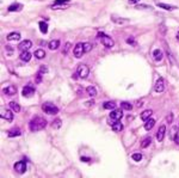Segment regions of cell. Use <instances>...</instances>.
Returning <instances> with one entry per match:
<instances>
[{"instance_id": "cell-39", "label": "cell", "mask_w": 179, "mask_h": 178, "mask_svg": "<svg viewBox=\"0 0 179 178\" xmlns=\"http://www.w3.org/2000/svg\"><path fill=\"white\" fill-rule=\"evenodd\" d=\"M166 121H167V123H172V121H173V114L172 112H170L169 115H167Z\"/></svg>"}, {"instance_id": "cell-8", "label": "cell", "mask_w": 179, "mask_h": 178, "mask_svg": "<svg viewBox=\"0 0 179 178\" xmlns=\"http://www.w3.org/2000/svg\"><path fill=\"white\" fill-rule=\"evenodd\" d=\"M14 170L17 173H24L26 171V164L25 162H17L14 164Z\"/></svg>"}, {"instance_id": "cell-4", "label": "cell", "mask_w": 179, "mask_h": 178, "mask_svg": "<svg viewBox=\"0 0 179 178\" xmlns=\"http://www.w3.org/2000/svg\"><path fill=\"white\" fill-rule=\"evenodd\" d=\"M77 74L79 76V78H81V79H86L89 77V74H90V68L86 66L85 64H81V65H79L78 68H77Z\"/></svg>"}, {"instance_id": "cell-5", "label": "cell", "mask_w": 179, "mask_h": 178, "mask_svg": "<svg viewBox=\"0 0 179 178\" xmlns=\"http://www.w3.org/2000/svg\"><path fill=\"white\" fill-rule=\"evenodd\" d=\"M84 53H85L84 43H78L75 47H74V49H73V54H74L75 57H81Z\"/></svg>"}, {"instance_id": "cell-36", "label": "cell", "mask_w": 179, "mask_h": 178, "mask_svg": "<svg viewBox=\"0 0 179 178\" xmlns=\"http://www.w3.org/2000/svg\"><path fill=\"white\" fill-rule=\"evenodd\" d=\"M61 120H59V118H57V120H55V121L53 122V127L54 128H59L60 127V125H61Z\"/></svg>"}, {"instance_id": "cell-7", "label": "cell", "mask_w": 179, "mask_h": 178, "mask_svg": "<svg viewBox=\"0 0 179 178\" xmlns=\"http://www.w3.org/2000/svg\"><path fill=\"white\" fill-rule=\"evenodd\" d=\"M164 89H165L164 79H163V78H159V79L157 80V81H155L154 91H155V92H158V93H160V92H163V91H164Z\"/></svg>"}, {"instance_id": "cell-35", "label": "cell", "mask_w": 179, "mask_h": 178, "mask_svg": "<svg viewBox=\"0 0 179 178\" xmlns=\"http://www.w3.org/2000/svg\"><path fill=\"white\" fill-rule=\"evenodd\" d=\"M84 49H85V53H89V51L92 49V44L91 43H84Z\"/></svg>"}, {"instance_id": "cell-41", "label": "cell", "mask_w": 179, "mask_h": 178, "mask_svg": "<svg viewBox=\"0 0 179 178\" xmlns=\"http://www.w3.org/2000/svg\"><path fill=\"white\" fill-rule=\"evenodd\" d=\"M41 77H42V73H37V78H36V83L37 84H39V83H41Z\"/></svg>"}, {"instance_id": "cell-37", "label": "cell", "mask_w": 179, "mask_h": 178, "mask_svg": "<svg viewBox=\"0 0 179 178\" xmlns=\"http://www.w3.org/2000/svg\"><path fill=\"white\" fill-rule=\"evenodd\" d=\"M71 1H69V0H55V3L54 4H56V5H63V4H69Z\"/></svg>"}, {"instance_id": "cell-20", "label": "cell", "mask_w": 179, "mask_h": 178, "mask_svg": "<svg viewBox=\"0 0 179 178\" xmlns=\"http://www.w3.org/2000/svg\"><path fill=\"white\" fill-rule=\"evenodd\" d=\"M112 22H115L116 24H119V25H123V24H127V23H129V19L127 18H117V17H112Z\"/></svg>"}, {"instance_id": "cell-24", "label": "cell", "mask_w": 179, "mask_h": 178, "mask_svg": "<svg viewBox=\"0 0 179 178\" xmlns=\"http://www.w3.org/2000/svg\"><path fill=\"white\" fill-rule=\"evenodd\" d=\"M10 108H11V110L14 111V112H19L20 111V105L18 104V103H16V102H10Z\"/></svg>"}, {"instance_id": "cell-47", "label": "cell", "mask_w": 179, "mask_h": 178, "mask_svg": "<svg viewBox=\"0 0 179 178\" xmlns=\"http://www.w3.org/2000/svg\"><path fill=\"white\" fill-rule=\"evenodd\" d=\"M177 39H178V41H179V31L177 32Z\"/></svg>"}, {"instance_id": "cell-27", "label": "cell", "mask_w": 179, "mask_h": 178, "mask_svg": "<svg viewBox=\"0 0 179 178\" xmlns=\"http://www.w3.org/2000/svg\"><path fill=\"white\" fill-rule=\"evenodd\" d=\"M152 114H153L152 110H146V111H143V112L141 114V120H143V121H147V120L152 116Z\"/></svg>"}, {"instance_id": "cell-22", "label": "cell", "mask_w": 179, "mask_h": 178, "mask_svg": "<svg viewBox=\"0 0 179 178\" xmlns=\"http://www.w3.org/2000/svg\"><path fill=\"white\" fill-rule=\"evenodd\" d=\"M22 134V131L19 128H12L10 131H9V136L10 137H13V136H19Z\"/></svg>"}, {"instance_id": "cell-38", "label": "cell", "mask_w": 179, "mask_h": 178, "mask_svg": "<svg viewBox=\"0 0 179 178\" xmlns=\"http://www.w3.org/2000/svg\"><path fill=\"white\" fill-rule=\"evenodd\" d=\"M127 43H128V44H131V45H134V47L136 45V42H135V39L132 38V37H129V38H127Z\"/></svg>"}, {"instance_id": "cell-33", "label": "cell", "mask_w": 179, "mask_h": 178, "mask_svg": "<svg viewBox=\"0 0 179 178\" xmlns=\"http://www.w3.org/2000/svg\"><path fill=\"white\" fill-rule=\"evenodd\" d=\"M177 135H178V127H173L171 129V139H174Z\"/></svg>"}, {"instance_id": "cell-34", "label": "cell", "mask_w": 179, "mask_h": 178, "mask_svg": "<svg viewBox=\"0 0 179 178\" xmlns=\"http://www.w3.org/2000/svg\"><path fill=\"white\" fill-rule=\"evenodd\" d=\"M135 9H137V10H147V9H151V6H149V5L137 4V5H136V6H135Z\"/></svg>"}, {"instance_id": "cell-11", "label": "cell", "mask_w": 179, "mask_h": 178, "mask_svg": "<svg viewBox=\"0 0 179 178\" xmlns=\"http://www.w3.org/2000/svg\"><path fill=\"white\" fill-rule=\"evenodd\" d=\"M3 92L5 95H7V96H13L17 92V89H16V86H13V85H9V86H6V87L3 90Z\"/></svg>"}, {"instance_id": "cell-1", "label": "cell", "mask_w": 179, "mask_h": 178, "mask_svg": "<svg viewBox=\"0 0 179 178\" xmlns=\"http://www.w3.org/2000/svg\"><path fill=\"white\" fill-rule=\"evenodd\" d=\"M45 125H47V121L45 118L41 117V116H36L33 117L30 122H29V128H30L31 131H38L43 129Z\"/></svg>"}, {"instance_id": "cell-32", "label": "cell", "mask_w": 179, "mask_h": 178, "mask_svg": "<svg viewBox=\"0 0 179 178\" xmlns=\"http://www.w3.org/2000/svg\"><path fill=\"white\" fill-rule=\"evenodd\" d=\"M131 158L134 159L135 162H140V160L142 159V154H141V153H134V154L131 156Z\"/></svg>"}, {"instance_id": "cell-43", "label": "cell", "mask_w": 179, "mask_h": 178, "mask_svg": "<svg viewBox=\"0 0 179 178\" xmlns=\"http://www.w3.org/2000/svg\"><path fill=\"white\" fill-rule=\"evenodd\" d=\"M140 0H129V4H138Z\"/></svg>"}, {"instance_id": "cell-17", "label": "cell", "mask_w": 179, "mask_h": 178, "mask_svg": "<svg viewBox=\"0 0 179 178\" xmlns=\"http://www.w3.org/2000/svg\"><path fill=\"white\" fill-rule=\"evenodd\" d=\"M7 41H18L20 39V33L19 32H11L7 35Z\"/></svg>"}, {"instance_id": "cell-12", "label": "cell", "mask_w": 179, "mask_h": 178, "mask_svg": "<svg viewBox=\"0 0 179 178\" xmlns=\"http://www.w3.org/2000/svg\"><path fill=\"white\" fill-rule=\"evenodd\" d=\"M165 134H166V127H165V125H161V127L159 128V130H158V133H157V140L159 142H161L164 140Z\"/></svg>"}, {"instance_id": "cell-2", "label": "cell", "mask_w": 179, "mask_h": 178, "mask_svg": "<svg viewBox=\"0 0 179 178\" xmlns=\"http://www.w3.org/2000/svg\"><path fill=\"white\" fill-rule=\"evenodd\" d=\"M98 38L100 39L102 44H103V45H105L106 48H112L113 45H115L113 39H112L110 36L105 35V33H104V32H98Z\"/></svg>"}, {"instance_id": "cell-13", "label": "cell", "mask_w": 179, "mask_h": 178, "mask_svg": "<svg viewBox=\"0 0 179 178\" xmlns=\"http://www.w3.org/2000/svg\"><path fill=\"white\" fill-rule=\"evenodd\" d=\"M1 118L6 120V121H12L13 120V112L11 110H3L1 111Z\"/></svg>"}, {"instance_id": "cell-14", "label": "cell", "mask_w": 179, "mask_h": 178, "mask_svg": "<svg viewBox=\"0 0 179 178\" xmlns=\"http://www.w3.org/2000/svg\"><path fill=\"white\" fill-rule=\"evenodd\" d=\"M158 7H161L164 10H167V11H173V10H177V6L174 5H169V4H164V3H157Z\"/></svg>"}, {"instance_id": "cell-42", "label": "cell", "mask_w": 179, "mask_h": 178, "mask_svg": "<svg viewBox=\"0 0 179 178\" xmlns=\"http://www.w3.org/2000/svg\"><path fill=\"white\" fill-rule=\"evenodd\" d=\"M93 104H94V102H93V100H87V102H86V105H87V106H90V105L92 106Z\"/></svg>"}, {"instance_id": "cell-31", "label": "cell", "mask_w": 179, "mask_h": 178, "mask_svg": "<svg viewBox=\"0 0 179 178\" xmlns=\"http://www.w3.org/2000/svg\"><path fill=\"white\" fill-rule=\"evenodd\" d=\"M122 109H123V110L130 111L131 109H132V105L130 104V103H128V102H123V103H122Z\"/></svg>"}, {"instance_id": "cell-46", "label": "cell", "mask_w": 179, "mask_h": 178, "mask_svg": "<svg viewBox=\"0 0 179 178\" xmlns=\"http://www.w3.org/2000/svg\"><path fill=\"white\" fill-rule=\"evenodd\" d=\"M81 160H83V162H91L90 158H85V157H81Z\"/></svg>"}, {"instance_id": "cell-18", "label": "cell", "mask_w": 179, "mask_h": 178, "mask_svg": "<svg viewBox=\"0 0 179 178\" xmlns=\"http://www.w3.org/2000/svg\"><path fill=\"white\" fill-rule=\"evenodd\" d=\"M59 45H60V41H57V39H53V41H50L48 43V48L50 50H56L57 48H59Z\"/></svg>"}, {"instance_id": "cell-26", "label": "cell", "mask_w": 179, "mask_h": 178, "mask_svg": "<svg viewBox=\"0 0 179 178\" xmlns=\"http://www.w3.org/2000/svg\"><path fill=\"white\" fill-rule=\"evenodd\" d=\"M86 92H87L89 96L94 97L97 95V90H96L94 86H89V87H86Z\"/></svg>"}, {"instance_id": "cell-29", "label": "cell", "mask_w": 179, "mask_h": 178, "mask_svg": "<svg viewBox=\"0 0 179 178\" xmlns=\"http://www.w3.org/2000/svg\"><path fill=\"white\" fill-rule=\"evenodd\" d=\"M35 56L37 57V59H43V57L45 56V51L43 49H37L36 51H35Z\"/></svg>"}, {"instance_id": "cell-44", "label": "cell", "mask_w": 179, "mask_h": 178, "mask_svg": "<svg viewBox=\"0 0 179 178\" xmlns=\"http://www.w3.org/2000/svg\"><path fill=\"white\" fill-rule=\"evenodd\" d=\"M45 73V72H47V68H45V67H41V70H39V73Z\"/></svg>"}, {"instance_id": "cell-28", "label": "cell", "mask_w": 179, "mask_h": 178, "mask_svg": "<svg viewBox=\"0 0 179 178\" xmlns=\"http://www.w3.org/2000/svg\"><path fill=\"white\" fill-rule=\"evenodd\" d=\"M151 142H152V139L151 137H145V139L142 140V142H141V147L142 148H146V147H148L149 145H151Z\"/></svg>"}, {"instance_id": "cell-3", "label": "cell", "mask_w": 179, "mask_h": 178, "mask_svg": "<svg viewBox=\"0 0 179 178\" xmlns=\"http://www.w3.org/2000/svg\"><path fill=\"white\" fill-rule=\"evenodd\" d=\"M42 109H43V111L45 114H48V115H56L57 112H59V108H57L56 105H54L53 103H44V104L42 105Z\"/></svg>"}, {"instance_id": "cell-45", "label": "cell", "mask_w": 179, "mask_h": 178, "mask_svg": "<svg viewBox=\"0 0 179 178\" xmlns=\"http://www.w3.org/2000/svg\"><path fill=\"white\" fill-rule=\"evenodd\" d=\"M173 140H174V142L177 143V145H179V136H178V135H177V136H176V137H174V139H173Z\"/></svg>"}, {"instance_id": "cell-10", "label": "cell", "mask_w": 179, "mask_h": 178, "mask_svg": "<svg viewBox=\"0 0 179 178\" xmlns=\"http://www.w3.org/2000/svg\"><path fill=\"white\" fill-rule=\"evenodd\" d=\"M31 47H32V42L29 41V39H25V41H23V42L19 43L18 49H19L20 51H26V50L30 49Z\"/></svg>"}, {"instance_id": "cell-30", "label": "cell", "mask_w": 179, "mask_h": 178, "mask_svg": "<svg viewBox=\"0 0 179 178\" xmlns=\"http://www.w3.org/2000/svg\"><path fill=\"white\" fill-rule=\"evenodd\" d=\"M39 30H41V32H43V33H47V31H48V24L47 23H44V22H39Z\"/></svg>"}, {"instance_id": "cell-19", "label": "cell", "mask_w": 179, "mask_h": 178, "mask_svg": "<svg viewBox=\"0 0 179 178\" xmlns=\"http://www.w3.org/2000/svg\"><path fill=\"white\" fill-rule=\"evenodd\" d=\"M153 57H154L155 61H161L163 60V51L160 49H155L153 51Z\"/></svg>"}, {"instance_id": "cell-40", "label": "cell", "mask_w": 179, "mask_h": 178, "mask_svg": "<svg viewBox=\"0 0 179 178\" xmlns=\"http://www.w3.org/2000/svg\"><path fill=\"white\" fill-rule=\"evenodd\" d=\"M69 48H71V43L67 42V43L65 44V50H63V54H67V51H68Z\"/></svg>"}, {"instance_id": "cell-9", "label": "cell", "mask_w": 179, "mask_h": 178, "mask_svg": "<svg viewBox=\"0 0 179 178\" xmlns=\"http://www.w3.org/2000/svg\"><path fill=\"white\" fill-rule=\"evenodd\" d=\"M33 93H35V89L30 85H26L25 87H23V90H22L23 97H31V96H33Z\"/></svg>"}, {"instance_id": "cell-23", "label": "cell", "mask_w": 179, "mask_h": 178, "mask_svg": "<svg viewBox=\"0 0 179 178\" xmlns=\"http://www.w3.org/2000/svg\"><path fill=\"white\" fill-rule=\"evenodd\" d=\"M111 128H112L113 131H121V130L123 129V124L116 121V122H113V123L111 124Z\"/></svg>"}, {"instance_id": "cell-21", "label": "cell", "mask_w": 179, "mask_h": 178, "mask_svg": "<svg viewBox=\"0 0 179 178\" xmlns=\"http://www.w3.org/2000/svg\"><path fill=\"white\" fill-rule=\"evenodd\" d=\"M154 124H155V120L153 118H148L146 123H145V129L146 130H151L153 127H154Z\"/></svg>"}, {"instance_id": "cell-16", "label": "cell", "mask_w": 179, "mask_h": 178, "mask_svg": "<svg viewBox=\"0 0 179 178\" xmlns=\"http://www.w3.org/2000/svg\"><path fill=\"white\" fill-rule=\"evenodd\" d=\"M31 55H32V54H31L29 50H26V51H22V53H20V60H22V61H24V62L30 61Z\"/></svg>"}, {"instance_id": "cell-15", "label": "cell", "mask_w": 179, "mask_h": 178, "mask_svg": "<svg viewBox=\"0 0 179 178\" xmlns=\"http://www.w3.org/2000/svg\"><path fill=\"white\" fill-rule=\"evenodd\" d=\"M23 9V5L22 4H18V3H14L12 5L9 6V11L10 12H17V11H22Z\"/></svg>"}, {"instance_id": "cell-6", "label": "cell", "mask_w": 179, "mask_h": 178, "mask_svg": "<svg viewBox=\"0 0 179 178\" xmlns=\"http://www.w3.org/2000/svg\"><path fill=\"white\" fill-rule=\"evenodd\" d=\"M122 117H123V112H122V110H119V109H113V110L110 112V118L112 121H119Z\"/></svg>"}, {"instance_id": "cell-25", "label": "cell", "mask_w": 179, "mask_h": 178, "mask_svg": "<svg viewBox=\"0 0 179 178\" xmlns=\"http://www.w3.org/2000/svg\"><path fill=\"white\" fill-rule=\"evenodd\" d=\"M103 106H104V109H106V110H113V109H116V103H113V102H105Z\"/></svg>"}]
</instances>
